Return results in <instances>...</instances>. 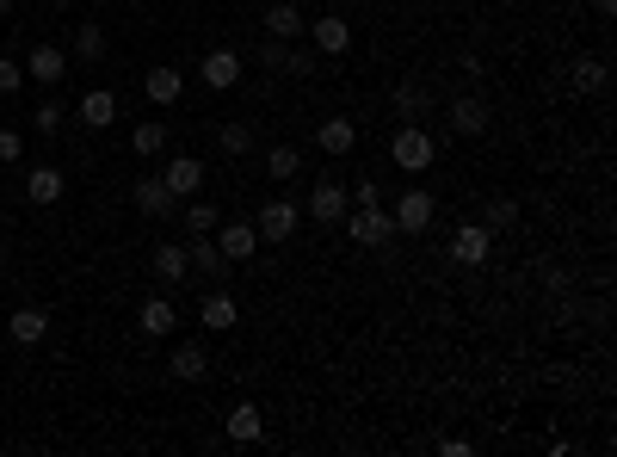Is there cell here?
<instances>
[{"label": "cell", "instance_id": "1", "mask_svg": "<svg viewBox=\"0 0 617 457\" xmlns=\"http://www.w3.org/2000/svg\"><path fill=\"white\" fill-rule=\"evenodd\" d=\"M346 235L358 248H389L395 241V217H383V204H352L346 210Z\"/></svg>", "mask_w": 617, "mask_h": 457}, {"label": "cell", "instance_id": "2", "mask_svg": "<svg viewBox=\"0 0 617 457\" xmlns=\"http://www.w3.org/2000/svg\"><path fill=\"white\" fill-rule=\"evenodd\" d=\"M260 62L278 68V75H297V81H309L315 68H321V56H315L309 44H284V38H266V44H260Z\"/></svg>", "mask_w": 617, "mask_h": 457}, {"label": "cell", "instance_id": "3", "mask_svg": "<svg viewBox=\"0 0 617 457\" xmlns=\"http://www.w3.org/2000/svg\"><path fill=\"white\" fill-rule=\"evenodd\" d=\"M389 217H395V235H426V229H432V217H439V204H432V192H426V186H408L402 198H395Z\"/></svg>", "mask_w": 617, "mask_h": 457}, {"label": "cell", "instance_id": "4", "mask_svg": "<svg viewBox=\"0 0 617 457\" xmlns=\"http://www.w3.org/2000/svg\"><path fill=\"white\" fill-rule=\"evenodd\" d=\"M432 155H439V149H432V136H426L420 124H402V130H395L389 161L402 167V173H426V167H432Z\"/></svg>", "mask_w": 617, "mask_h": 457}, {"label": "cell", "instance_id": "5", "mask_svg": "<svg viewBox=\"0 0 617 457\" xmlns=\"http://www.w3.org/2000/svg\"><path fill=\"white\" fill-rule=\"evenodd\" d=\"M346 210H352V198H346L340 180H315V192H309V204H303V217L321 223V229H334V223H346Z\"/></svg>", "mask_w": 617, "mask_h": 457}, {"label": "cell", "instance_id": "6", "mask_svg": "<svg viewBox=\"0 0 617 457\" xmlns=\"http://www.w3.org/2000/svg\"><path fill=\"white\" fill-rule=\"evenodd\" d=\"M303 223V204H290V198H266L260 204V217H253V235L260 241H290Z\"/></svg>", "mask_w": 617, "mask_h": 457}, {"label": "cell", "instance_id": "7", "mask_svg": "<svg viewBox=\"0 0 617 457\" xmlns=\"http://www.w3.org/2000/svg\"><path fill=\"white\" fill-rule=\"evenodd\" d=\"M130 204L142 210V217H155V223H167V217H179V198L167 192V180H161V173H142V180L130 186Z\"/></svg>", "mask_w": 617, "mask_h": 457}, {"label": "cell", "instance_id": "8", "mask_svg": "<svg viewBox=\"0 0 617 457\" xmlns=\"http://www.w3.org/2000/svg\"><path fill=\"white\" fill-rule=\"evenodd\" d=\"M389 105H395V118H402V124H420V118H432V87L420 75H408V81H395Z\"/></svg>", "mask_w": 617, "mask_h": 457}, {"label": "cell", "instance_id": "9", "mask_svg": "<svg viewBox=\"0 0 617 457\" xmlns=\"http://www.w3.org/2000/svg\"><path fill=\"white\" fill-rule=\"evenodd\" d=\"M488 254H494V229L463 223V229L451 235V260H457V266H488Z\"/></svg>", "mask_w": 617, "mask_h": 457}, {"label": "cell", "instance_id": "10", "mask_svg": "<svg viewBox=\"0 0 617 457\" xmlns=\"http://www.w3.org/2000/svg\"><path fill=\"white\" fill-rule=\"evenodd\" d=\"M445 118H451V136H482V130H488V99L457 93V99L445 105Z\"/></svg>", "mask_w": 617, "mask_h": 457}, {"label": "cell", "instance_id": "11", "mask_svg": "<svg viewBox=\"0 0 617 457\" xmlns=\"http://www.w3.org/2000/svg\"><path fill=\"white\" fill-rule=\"evenodd\" d=\"M161 180H167V192L186 204V198H198V186H204V161H192V155H173L167 167H161Z\"/></svg>", "mask_w": 617, "mask_h": 457}, {"label": "cell", "instance_id": "12", "mask_svg": "<svg viewBox=\"0 0 617 457\" xmlns=\"http://www.w3.org/2000/svg\"><path fill=\"white\" fill-rule=\"evenodd\" d=\"M309 50H315V56H346V50H352V25L334 19V13L315 19V25H309Z\"/></svg>", "mask_w": 617, "mask_h": 457}, {"label": "cell", "instance_id": "13", "mask_svg": "<svg viewBox=\"0 0 617 457\" xmlns=\"http://www.w3.org/2000/svg\"><path fill=\"white\" fill-rule=\"evenodd\" d=\"M186 266H192V272H204L210 285H223V278L235 272V266L223 260V248H216V235H198V241H192V248H186Z\"/></svg>", "mask_w": 617, "mask_h": 457}, {"label": "cell", "instance_id": "14", "mask_svg": "<svg viewBox=\"0 0 617 457\" xmlns=\"http://www.w3.org/2000/svg\"><path fill=\"white\" fill-rule=\"evenodd\" d=\"M149 272H155V285L161 291H179V285H186V248H173V241H161V248H155V260H149Z\"/></svg>", "mask_w": 617, "mask_h": 457}, {"label": "cell", "instance_id": "15", "mask_svg": "<svg viewBox=\"0 0 617 457\" xmlns=\"http://www.w3.org/2000/svg\"><path fill=\"white\" fill-rule=\"evenodd\" d=\"M223 433H229L235 445H260V433H266V414L253 408V402H235V408L223 414Z\"/></svg>", "mask_w": 617, "mask_h": 457}, {"label": "cell", "instance_id": "16", "mask_svg": "<svg viewBox=\"0 0 617 457\" xmlns=\"http://www.w3.org/2000/svg\"><path fill=\"white\" fill-rule=\"evenodd\" d=\"M216 235V248H223V260L229 266H241L253 248H260V235H253V223H223V229H210Z\"/></svg>", "mask_w": 617, "mask_h": 457}, {"label": "cell", "instance_id": "17", "mask_svg": "<svg viewBox=\"0 0 617 457\" xmlns=\"http://www.w3.org/2000/svg\"><path fill=\"white\" fill-rule=\"evenodd\" d=\"M62 75H68V56H62L56 44H38V50L25 56V81H44V87H56Z\"/></svg>", "mask_w": 617, "mask_h": 457}, {"label": "cell", "instance_id": "18", "mask_svg": "<svg viewBox=\"0 0 617 457\" xmlns=\"http://www.w3.org/2000/svg\"><path fill=\"white\" fill-rule=\"evenodd\" d=\"M198 75H204V87L223 93V87H235V81H241V56H235V50H210V56L198 62Z\"/></svg>", "mask_w": 617, "mask_h": 457}, {"label": "cell", "instance_id": "19", "mask_svg": "<svg viewBox=\"0 0 617 457\" xmlns=\"http://www.w3.org/2000/svg\"><path fill=\"white\" fill-rule=\"evenodd\" d=\"M198 322H204V328H216V334H229V328L241 322V309H235V297H229L223 285H216V291L204 297V309H198Z\"/></svg>", "mask_w": 617, "mask_h": 457}, {"label": "cell", "instance_id": "20", "mask_svg": "<svg viewBox=\"0 0 617 457\" xmlns=\"http://www.w3.org/2000/svg\"><path fill=\"white\" fill-rule=\"evenodd\" d=\"M309 31V19L290 7V0H278V7H266V38H284V44H297Z\"/></svg>", "mask_w": 617, "mask_h": 457}, {"label": "cell", "instance_id": "21", "mask_svg": "<svg viewBox=\"0 0 617 457\" xmlns=\"http://www.w3.org/2000/svg\"><path fill=\"white\" fill-rule=\"evenodd\" d=\"M7 334H13L19 346H38V340L50 334V315H44L38 303H25V309H13V322H7Z\"/></svg>", "mask_w": 617, "mask_h": 457}, {"label": "cell", "instance_id": "22", "mask_svg": "<svg viewBox=\"0 0 617 457\" xmlns=\"http://www.w3.org/2000/svg\"><path fill=\"white\" fill-rule=\"evenodd\" d=\"M315 143L328 149V155H352V143H358V124H352V118H321V124H315Z\"/></svg>", "mask_w": 617, "mask_h": 457}, {"label": "cell", "instance_id": "23", "mask_svg": "<svg viewBox=\"0 0 617 457\" xmlns=\"http://www.w3.org/2000/svg\"><path fill=\"white\" fill-rule=\"evenodd\" d=\"M62 192H68L62 167H31V173H25V198H31V204H56Z\"/></svg>", "mask_w": 617, "mask_h": 457}, {"label": "cell", "instance_id": "24", "mask_svg": "<svg viewBox=\"0 0 617 457\" xmlns=\"http://www.w3.org/2000/svg\"><path fill=\"white\" fill-rule=\"evenodd\" d=\"M167 371H173L179 383H198V377L210 371V353H204L198 340H186V346H173V359H167Z\"/></svg>", "mask_w": 617, "mask_h": 457}, {"label": "cell", "instance_id": "25", "mask_svg": "<svg viewBox=\"0 0 617 457\" xmlns=\"http://www.w3.org/2000/svg\"><path fill=\"white\" fill-rule=\"evenodd\" d=\"M136 322H142V334H173V322H179V309H173V297L161 291V297H149L136 309Z\"/></svg>", "mask_w": 617, "mask_h": 457}, {"label": "cell", "instance_id": "26", "mask_svg": "<svg viewBox=\"0 0 617 457\" xmlns=\"http://www.w3.org/2000/svg\"><path fill=\"white\" fill-rule=\"evenodd\" d=\"M568 87L574 93H599L605 87V56H574L568 62Z\"/></svg>", "mask_w": 617, "mask_h": 457}, {"label": "cell", "instance_id": "27", "mask_svg": "<svg viewBox=\"0 0 617 457\" xmlns=\"http://www.w3.org/2000/svg\"><path fill=\"white\" fill-rule=\"evenodd\" d=\"M142 93H149L155 105H173L179 93H186V75H179V68H149V81H142Z\"/></svg>", "mask_w": 617, "mask_h": 457}, {"label": "cell", "instance_id": "28", "mask_svg": "<svg viewBox=\"0 0 617 457\" xmlns=\"http://www.w3.org/2000/svg\"><path fill=\"white\" fill-rule=\"evenodd\" d=\"M81 118H87V130H105L118 118V99L105 93V87H93V93H81Z\"/></svg>", "mask_w": 617, "mask_h": 457}, {"label": "cell", "instance_id": "29", "mask_svg": "<svg viewBox=\"0 0 617 457\" xmlns=\"http://www.w3.org/2000/svg\"><path fill=\"white\" fill-rule=\"evenodd\" d=\"M266 173H272L278 186H290V180H297V173H303V149H290V143L266 149Z\"/></svg>", "mask_w": 617, "mask_h": 457}, {"label": "cell", "instance_id": "30", "mask_svg": "<svg viewBox=\"0 0 617 457\" xmlns=\"http://www.w3.org/2000/svg\"><path fill=\"white\" fill-rule=\"evenodd\" d=\"M130 149H136V161H155V155L167 149V124L142 118V124H136V136H130Z\"/></svg>", "mask_w": 617, "mask_h": 457}, {"label": "cell", "instance_id": "31", "mask_svg": "<svg viewBox=\"0 0 617 457\" xmlns=\"http://www.w3.org/2000/svg\"><path fill=\"white\" fill-rule=\"evenodd\" d=\"M513 223H519V198H488L482 204V229L500 235V229H513Z\"/></svg>", "mask_w": 617, "mask_h": 457}, {"label": "cell", "instance_id": "32", "mask_svg": "<svg viewBox=\"0 0 617 457\" xmlns=\"http://www.w3.org/2000/svg\"><path fill=\"white\" fill-rule=\"evenodd\" d=\"M105 50H112V44H105V31L87 19V25L75 31V56H81V62H105Z\"/></svg>", "mask_w": 617, "mask_h": 457}, {"label": "cell", "instance_id": "33", "mask_svg": "<svg viewBox=\"0 0 617 457\" xmlns=\"http://www.w3.org/2000/svg\"><path fill=\"white\" fill-rule=\"evenodd\" d=\"M216 149H223L229 161H241V155L253 149V130H247V124H223V130H216Z\"/></svg>", "mask_w": 617, "mask_h": 457}, {"label": "cell", "instance_id": "34", "mask_svg": "<svg viewBox=\"0 0 617 457\" xmlns=\"http://www.w3.org/2000/svg\"><path fill=\"white\" fill-rule=\"evenodd\" d=\"M216 223H223V210H216V204H204V198H186V229H192V235H210Z\"/></svg>", "mask_w": 617, "mask_h": 457}, {"label": "cell", "instance_id": "35", "mask_svg": "<svg viewBox=\"0 0 617 457\" xmlns=\"http://www.w3.org/2000/svg\"><path fill=\"white\" fill-rule=\"evenodd\" d=\"M19 87H25V62L0 56V93H19Z\"/></svg>", "mask_w": 617, "mask_h": 457}, {"label": "cell", "instance_id": "36", "mask_svg": "<svg viewBox=\"0 0 617 457\" xmlns=\"http://www.w3.org/2000/svg\"><path fill=\"white\" fill-rule=\"evenodd\" d=\"M50 130H62V105H56V99L38 105V136H50Z\"/></svg>", "mask_w": 617, "mask_h": 457}, {"label": "cell", "instance_id": "37", "mask_svg": "<svg viewBox=\"0 0 617 457\" xmlns=\"http://www.w3.org/2000/svg\"><path fill=\"white\" fill-rule=\"evenodd\" d=\"M25 155V136L19 130H0V161H19Z\"/></svg>", "mask_w": 617, "mask_h": 457}, {"label": "cell", "instance_id": "38", "mask_svg": "<svg viewBox=\"0 0 617 457\" xmlns=\"http://www.w3.org/2000/svg\"><path fill=\"white\" fill-rule=\"evenodd\" d=\"M346 198H352V204H383V192H377V180H358V186H352Z\"/></svg>", "mask_w": 617, "mask_h": 457}, {"label": "cell", "instance_id": "39", "mask_svg": "<svg viewBox=\"0 0 617 457\" xmlns=\"http://www.w3.org/2000/svg\"><path fill=\"white\" fill-rule=\"evenodd\" d=\"M439 451H445V457H469L476 445H469V439H439Z\"/></svg>", "mask_w": 617, "mask_h": 457}, {"label": "cell", "instance_id": "40", "mask_svg": "<svg viewBox=\"0 0 617 457\" xmlns=\"http://www.w3.org/2000/svg\"><path fill=\"white\" fill-rule=\"evenodd\" d=\"M593 7H599V13H605V19H611V13H617V0H593Z\"/></svg>", "mask_w": 617, "mask_h": 457}, {"label": "cell", "instance_id": "41", "mask_svg": "<svg viewBox=\"0 0 617 457\" xmlns=\"http://www.w3.org/2000/svg\"><path fill=\"white\" fill-rule=\"evenodd\" d=\"M7 13H13V0H0V19H7Z\"/></svg>", "mask_w": 617, "mask_h": 457}, {"label": "cell", "instance_id": "42", "mask_svg": "<svg viewBox=\"0 0 617 457\" xmlns=\"http://www.w3.org/2000/svg\"><path fill=\"white\" fill-rule=\"evenodd\" d=\"M50 7H75V0H50Z\"/></svg>", "mask_w": 617, "mask_h": 457}, {"label": "cell", "instance_id": "43", "mask_svg": "<svg viewBox=\"0 0 617 457\" xmlns=\"http://www.w3.org/2000/svg\"><path fill=\"white\" fill-rule=\"evenodd\" d=\"M0 229H7V217H0Z\"/></svg>", "mask_w": 617, "mask_h": 457}]
</instances>
